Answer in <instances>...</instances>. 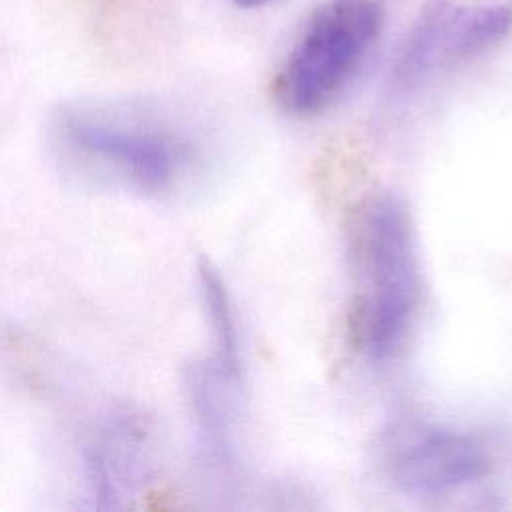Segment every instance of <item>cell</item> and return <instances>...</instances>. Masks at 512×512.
I'll list each match as a JSON object with an SVG mask.
<instances>
[{
	"label": "cell",
	"instance_id": "1",
	"mask_svg": "<svg viewBox=\"0 0 512 512\" xmlns=\"http://www.w3.org/2000/svg\"><path fill=\"white\" fill-rule=\"evenodd\" d=\"M358 240L364 290L356 304V336L372 360L384 362L404 346L422 292L416 234L406 206L390 194L372 198Z\"/></svg>",
	"mask_w": 512,
	"mask_h": 512
},
{
	"label": "cell",
	"instance_id": "2",
	"mask_svg": "<svg viewBox=\"0 0 512 512\" xmlns=\"http://www.w3.org/2000/svg\"><path fill=\"white\" fill-rule=\"evenodd\" d=\"M382 26L380 0H330L320 6L274 80L278 104L296 116L328 108L358 74Z\"/></svg>",
	"mask_w": 512,
	"mask_h": 512
},
{
	"label": "cell",
	"instance_id": "3",
	"mask_svg": "<svg viewBox=\"0 0 512 512\" xmlns=\"http://www.w3.org/2000/svg\"><path fill=\"white\" fill-rule=\"evenodd\" d=\"M64 156L86 172L144 194L170 190L192 164L186 140L158 126L102 114H64L58 124Z\"/></svg>",
	"mask_w": 512,
	"mask_h": 512
},
{
	"label": "cell",
	"instance_id": "4",
	"mask_svg": "<svg viewBox=\"0 0 512 512\" xmlns=\"http://www.w3.org/2000/svg\"><path fill=\"white\" fill-rule=\"evenodd\" d=\"M390 480L406 494L442 496L486 476L490 454L468 432L432 424H408L386 446Z\"/></svg>",
	"mask_w": 512,
	"mask_h": 512
},
{
	"label": "cell",
	"instance_id": "5",
	"mask_svg": "<svg viewBox=\"0 0 512 512\" xmlns=\"http://www.w3.org/2000/svg\"><path fill=\"white\" fill-rule=\"evenodd\" d=\"M512 30V0L480 6H436L410 38L400 66L402 82H416L422 76L470 60Z\"/></svg>",
	"mask_w": 512,
	"mask_h": 512
},
{
	"label": "cell",
	"instance_id": "6",
	"mask_svg": "<svg viewBox=\"0 0 512 512\" xmlns=\"http://www.w3.org/2000/svg\"><path fill=\"white\" fill-rule=\"evenodd\" d=\"M198 284L212 334V362L218 364L230 376L240 380L242 362L234 310L222 276L208 260H200L198 264Z\"/></svg>",
	"mask_w": 512,
	"mask_h": 512
},
{
	"label": "cell",
	"instance_id": "7",
	"mask_svg": "<svg viewBox=\"0 0 512 512\" xmlns=\"http://www.w3.org/2000/svg\"><path fill=\"white\" fill-rule=\"evenodd\" d=\"M236 2L242 4V6H262V4H268L272 0H236Z\"/></svg>",
	"mask_w": 512,
	"mask_h": 512
}]
</instances>
